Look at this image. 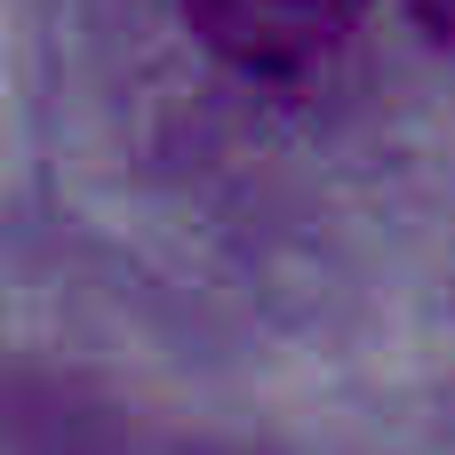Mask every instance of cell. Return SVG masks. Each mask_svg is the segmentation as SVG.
I'll return each instance as SVG.
<instances>
[{
    "label": "cell",
    "mask_w": 455,
    "mask_h": 455,
    "mask_svg": "<svg viewBox=\"0 0 455 455\" xmlns=\"http://www.w3.org/2000/svg\"><path fill=\"white\" fill-rule=\"evenodd\" d=\"M184 16L224 64L288 80V72H312L352 32L360 0H184Z\"/></svg>",
    "instance_id": "6da1fadb"
}]
</instances>
